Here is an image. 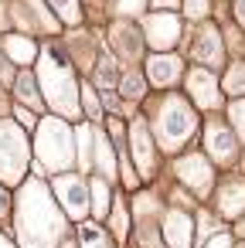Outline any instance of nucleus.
I'll use <instances>...</instances> for the list:
<instances>
[{"mask_svg": "<svg viewBox=\"0 0 245 248\" xmlns=\"http://www.w3.org/2000/svg\"><path fill=\"white\" fill-rule=\"evenodd\" d=\"M119 92H123V99H143V92H147V78H140L136 72H130V75L119 78Z\"/></svg>", "mask_w": 245, "mask_h": 248, "instance_id": "obj_26", "label": "nucleus"}, {"mask_svg": "<svg viewBox=\"0 0 245 248\" xmlns=\"http://www.w3.org/2000/svg\"><path fill=\"white\" fill-rule=\"evenodd\" d=\"M51 194L55 201L62 204L65 217L72 221H85V214H92V204H89V180L79 177V173H58L51 177Z\"/></svg>", "mask_w": 245, "mask_h": 248, "instance_id": "obj_6", "label": "nucleus"}, {"mask_svg": "<svg viewBox=\"0 0 245 248\" xmlns=\"http://www.w3.org/2000/svg\"><path fill=\"white\" fill-rule=\"evenodd\" d=\"M11 89H14V106H24V109H31L34 116H38V112L45 109V99H41V85H38V75H34L31 68H21Z\"/></svg>", "mask_w": 245, "mask_h": 248, "instance_id": "obj_17", "label": "nucleus"}, {"mask_svg": "<svg viewBox=\"0 0 245 248\" xmlns=\"http://www.w3.org/2000/svg\"><path fill=\"white\" fill-rule=\"evenodd\" d=\"M174 170H177V180L194 194V197H208L211 194V187H214V170H211V163L201 156V153H184L177 163H174Z\"/></svg>", "mask_w": 245, "mask_h": 248, "instance_id": "obj_9", "label": "nucleus"}, {"mask_svg": "<svg viewBox=\"0 0 245 248\" xmlns=\"http://www.w3.org/2000/svg\"><path fill=\"white\" fill-rule=\"evenodd\" d=\"M45 4L51 7V14L62 24H68V28H79L82 24V4H79V0H45Z\"/></svg>", "mask_w": 245, "mask_h": 248, "instance_id": "obj_24", "label": "nucleus"}, {"mask_svg": "<svg viewBox=\"0 0 245 248\" xmlns=\"http://www.w3.org/2000/svg\"><path fill=\"white\" fill-rule=\"evenodd\" d=\"M79 248H113V241H109V234L102 231V224L82 221V224H79Z\"/></svg>", "mask_w": 245, "mask_h": 248, "instance_id": "obj_23", "label": "nucleus"}, {"mask_svg": "<svg viewBox=\"0 0 245 248\" xmlns=\"http://www.w3.org/2000/svg\"><path fill=\"white\" fill-rule=\"evenodd\" d=\"M160 238L167 248H191L194 245V217L180 207H170L163 211V221H160Z\"/></svg>", "mask_w": 245, "mask_h": 248, "instance_id": "obj_11", "label": "nucleus"}, {"mask_svg": "<svg viewBox=\"0 0 245 248\" xmlns=\"http://www.w3.org/2000/svg\"><path fill=\"white\" fill-rule=\"evenodd\" d=\"M231 126L242 133V140H245V99H238L235 106H231Z\"/></svg>", "mask_w": 245, "mask_h": 248, "instance_id": "obj_33", "label": "nucleus"}, {"mask_svg": "<svg viewBox=\"0 0 245 248\" xmlns=\"http://www.w3.org/2000/svg\"><path fill=\"white\" fill-rule=\"evenodd\" d=\"M14 123L24 126V129H31V133L38 129V116H34L31 109H24V106H14Z\"/></svg>", "mask_w": 245, "mask_h": 248, "instance_id": "obj_30", "label": "nucleus"}, {"mask_svg": "<svg viewBox=\"0 0 245 248\" xmlns=\"http://www.w3.org/2000/svg\"><path fill=\"white\" fill-rule=\"evenodd\" d=\"M0 51H4L11 62H14V68H31L34 62H38V41L34 38H28V34H0Z\"/></svg>", "mask_w": 245, "mask_h": 248, "instance_id": "obj_14", "label": "nucleus"}, {"mask_svg": "<svg viewBox=\"0 0 245 248\" xmlns=\"http://www.w3.org/2000/svg\"><path fill=\"white\" fill-rule=\"evenodd\" d=\"M7 211H11V194H7L4 184H0V217H7Z\"/></svg>", "mask_w": 245, "mask_h": 248, "instance_id": "obj_34", "label": "nucleus"}, {"mask_svg": "<svg viewBox=\"0 0 245 248\" xmlns=\"http://www.w3.org/2000/svg\"><path fill=\"white\" fill-rule=\"evenodd\" d=\"M180 38V21L170 11H153L150 17H143V41L157 51V55H170V48Z\"/></svg>", "mask_w": 245, "mask_h": 248, "instance_id": "obj_8", "label": "nucleus"}, {"mask_svg": "<svg viewBox=\"0 0 245 248\" xmlns=\"http://www.w3.org/2000/svg\"><path fill=\"white\" fill-rule=\"evenodd\" d=\"M191 51H194V58L204 62V65H221V34L214 31V24H204V28L194 34Z\"/></svg>", "mask_w": 245, "mask_h": 248, "instance_id": "obj_19", "label": "nucleus"}, {"mask_svg": "<svg viewBox=\"0 0 245 248\" xmlns=\"http://www.w3.org/2000/svg\"><path fill=\"white\" fill-rule=\"evenodd\" d=\"M150 4H153L157 11H174V7L180 4V0H150Z\"/></svg>", "mask_w": 245, "mask_h": 248, "instance_id": "obj_35", "label": "nucleus"}, {"mask_svg": "<svg viewBox=\"0 0 245 248\" xmlns=\"http://www.w3.org/2000/svg\"><path fill=\"white\" fill-rule=\"evenodd\" d=\"M92 167L99 170L102 180H113L116 177V156H113V140L106 133H96V160Z\"/></svg>", "mask_w": 245, "mask_h": 248, "instance_id": "obj_21", "label": "nucleus"}, {"mask_svg": "<svg viewBox=\"0 0 245 248\" xmlns=\"http://www.w3.org/2000/svg\"><path fill=\"white\" fill-rule=\"evenodd\" d=\"M17 241L21 248H62L65 211L55 204L41 177H28L17 190Z\"/></svg>", "mask_w": 245, "mask_h": 248, "instance_id": "obj_1", "label": "nucleus"}, {"mask_svg": "<svg viewBox=\"0 0 245 248\" xmlns=\"http://www.w3.org/2000/svg\"><path fill=\"white\" fill-rule=\"evenodd\" d=\"M184 14L194 17V21H201L208 14V0H184Z\"/></svg>", "mask_w": 245, "mask_h": 248, "instance_id": "obj_31", "label": "nucleus"}, {"mask_svg": "<svg viewBox=\"0 0 245 248\" xmlns=\"http://www.w3.org/2000/svg\"><path fill=\"white\" fill-rule=\"evenodd\" d=\"M187 92H191L194 106H201V109H218L221 106V85L208 68H194L187 75Z\"/></svg>", "mask_w": 245, "mask_h": 248, "instance_id": "obj_12", "label": "nucleus"}, {"mask_svg": "<svg viewBox=\"0 0 245 248\" xmlns=\"http://www.w3.org/2000/svg\"><path fill=\"white\" fill-rule=\"evenodd\" d=\"M31 153L38 160V173H48V177L72 173V167L79 163L75 160V129L65 119H58V116L38 119Z\"/></svg>", "mask_w": 245, "mask_h": 248, "instance_id": "obj_3", "label": "nucleus"}, {"mask_svg": "<svg viewBox=\"0 0 245 248\" xmlns=\"http://www.w3.org/2000/svg\"><path fill=\"white\" fill-rule=\"evenodd\" d=\"M109 224H113V234H116V241H126V234H130V211H126V201H123V197H116V201H113Z\"/></svg>", "mask_w": 245, "mask_h": 248, "instance_id": "obj_25", "label": "nucleus"}, {"mask_svg": "<svg viewBox=\"0 0 245 248\" xmlns=\"http://www.w3.org/2000/svg\"><path fill=\"white\" fill-rule=\"evenodd\" d=\"M235 17L238 24H245V0H235Z\"/></svg>", "mask_w": 245, "mask_h": 248, "instance_id": "obj_36", "label": "nucleus"}, {"mask_svg": "<svg viewBox=\"0 0 245 248\" xmlns=\"http://www.w3.org/2000/svg\"><path fill=\"white\" fill-rule=\"evenodd\" d=\"M147 7V0H113V11L119 17H140Z\"/></svg>", "mask_w": 245, "mask_h": 248, "instance_id": "obj_28", "label": "nucleus"}, {"mask_svg": "<svg viewBox=\"0 0 245 248\" xmlns=\"http://www.w3.org/2000/svg\"><path fill=\"white\" fill-rule=\"evenodd\" d=\"M218 214L225 221H238L245 214V180H225L218 187Z\"/></svg>", "mask_w": 245, "mask_h": 248, "instance_id": "obj_18", "label": "nucleus"}, {"mask_svg": "<svg viewBox=\"0 0 245 248\" xmlns=\"http://www.w3.org/2000/svg\"><path fill=\"white\" fill-rule=\"evenodd\" d=\"M34 75H38V85H41V99L48 102L51 116L58 119H79L82 116V102H79V78H75V68L68 65L65 51L55 48V45H45L38 51V62H34Z\"/></svg>", "mask_w": 245, "mask_h": 248, "instance_id": "obj_2", "label": "nucleus"}, {"mask_svg": "<svg viewBox=\"0 0 245 248\" xmlns=\"http://www.w3.org/2000/svg\"><path fill=\"white\" fill-rule=\"evenodd\" d=\"M109 41H113V51H116L123 62H140V55H143V38H140V31H136L133 24L116 21V24L109 28Z\"/></svg>", "mask_w": 245, "mask_h": 248, "instance_id": "obj_15", "label": "nucleus"}, {"mask_svg": "<svg viewBox=\"0 0 245 248\" xmlns=\"http://www.w3.org/2000/svg\"><path fill=\"white\" fill-rule=\"evenodd\" d=\"M235 234H238V238H245V217H238V221H235Z\"/></svg>", "mask_w": 245, "mask_h": 248, "instance_id": "obj_37", "label": "nucleus"}, {"mask_svg": "<svg viewBox=\"0 0 245 248\" xmlns=\"http://www.w3.org/2000/svg\"><path fill=\"white\" fill-rule=\"evenodd\" d=\"M79 102H82V112H85L89 119H99V116H102V106H99L92 85H82V89H79Z\"/></svg>", "mask_w": 245, "mask_h": 248, "instance_id": "obj_27", "label": "nucleus"}, {"mask_svg": "<svg viewBox=\"0 0 245 248\" xmlns=\"http://www.w3.org/2000/svg\"><path fill=\"white\" fill-rule=\"evenodd\" d=\"M0 4H4V0H0Z\"/></svg>", "mask_w": 245, "mask_h": 248, "instance_id": "obj_40", "label": "nucleus"}, {"mask_svg": "<svg viewBox=\"0 0 245 248\" xmlns=\"http://www.w3.org/2000/svg\"><path fill=\"white\" fill-rule=\"evenodd\" d=\"M204 248H235V234H231V231H218V234L208 238Z\"/></svg>", "mask_w": 245, "mask_h": 248, "instance_id": "obj_32", "label": "nucleus"}, {"mask_svg": "<svg viewBox=\"0 0 245 248\" xmlns=\"http://www.w3.org/2000/svg\"><path fill=\"white\" fill-rule=\"evenodd\" d=\"M28 167H31V143L24 136V129L0 116V184H24L28 180Z\"/></svg>", "mask_w": 245, "mask_h": 248, "instance_id": "obj_5", "label": "nucleus"}, {"mask_svg": "<svg viewBox=\"0 0 245 248\" xmlns=\"http://www.w3.org/2000/svg\"><path fill=\"white\" fill-rule=\"evenodd\" d=\"M62 248H75V241H62Z\"/></svg>", "mask_w": 245, "mask_h": 248, "instance_id": "obj_39", "label": "nucleus"}, {"mask_svg": "<svg viewBox=\"0 0 245 248\" xmlns=\"http://www.w3.org/2000/svg\"><path fill=\"white\" fill-rule=\"evenodd\" d=\"M180 58L177 55H150L147 58V82L157 89H170L180 78Z\"/></svg>", "mask_w": 245, "mask_h": 248, "instance_id": "obj_16", "label": "nucleus"}, {"mask_svg": "<svg viewBox=\"0 0 245 248\" xmlns=\"http://www.w3.org/2000/svg\"><path fill=\"white\" fill-rule=\"evenodd\" d=\"M17 72H21V68H14V62L0 51V89H11L14 78H17Z\"/></svg>", "mask_w": 245, "mask_h": 248, "instance_id": "obj_29", "label": "nucleus"}, {"mask_svg": "<svg viewBox=\"0 0 245 248\" xmlns=\"http://www.w3.org/2000/svg\"><path fill=\"white\" fill-rule=\"evenodd\" d=\"M0 248H14V241H7V234H0Z\"/></svg>", "mask_w": 245, "mask_h": 248, "instance_id": "obj_38", "label": "nucleus"}, {"mask_svg": "<svg viewBox=\"0 0 245 248\" xmlns=\"http://www.w3.org/2000/svg\"><path fill=\"white\" fill-rule=\"evenodd\" d=\"M197 129V116L194 109L180 99V95H167L160 106H157V116H153V136L157 143L167 150V153H177Z\"/></svg>", "mask_w": 245, "mask_h": 248, "instance_id": "obj_4", "label": "nucleus"}, {"mask_svg": "<svg viewBox=\"0 0 245 248\" xmlns=\"http://www.w3.org/2000/svg\"><path fill=\"white\" fill-rule=\"evenodd\" d=\"M89 204H92V217L96 221L109 217V211H113V187H109V180H102V177L89 180Z\"/></svg>", "mask_w": 245, "mask_h": 248, "instance_id": "obj_20", "label": "nucleus"}, {"mask_svg": "<svg viewBox=\"0 0 245 248\" xmlns=\"http://www.w3.org/2000/svg\"><path fill=\"white\" fill-rule=\"evenodd\" d=\"M130 153L136 163V177L150 180L157 170V146H153V133H150L147 119H140V116L130 123Z\"/></svg>", "mask_w": 245, "mask_h": 248, "instance_id": "obj_10", "label": "nucleus"}, {"mask_svg": "<svg viewBox=\"0 0 245 248\" xmlns=\"http://www.w3.org/2000/svg\"><path fill=\"white\" fill-rule=\"evenodd\" d=\"M119 65H116V55L113 51H102L99 58H96V85L102 89V92H109L113 85H119Z\"/></svg>", "mask_w": 245, "mask_h": 248, "instance_id": "obj_22", "label": "nucleus"}, {"mask_svg": "<svg viewBox=\"0 0 245 248\" xmlns=\"http://www.w3.org/2000/svg\"><path fill=\"white\" fill-rule=\"evenodd\" d=\"M204 146H208V153H211V160H214V163H221V167L235 163L238 146H235V133H231L228 126L211 123V126H208V133H204Z\"/></svg>", "mask_w": 245, "mask_h": 248, "instance_id": "obj_13", "label": "nucleus"}, {"mask_svg": "<svg viewBox=\"0 0 245 248\" xmlns=\"http://www.w3.org/2000/svg\"><path fill=\"white\" fill-rule=\"evenodd\" d=\"M11 21L21 28V34L31 38V31L58 34V21L45 0H11Z\"/></svg>", "mask_w": 245, "mask_h": 248, "instance_id": "obj_7", "label": "nucleus"}]
</instances>
